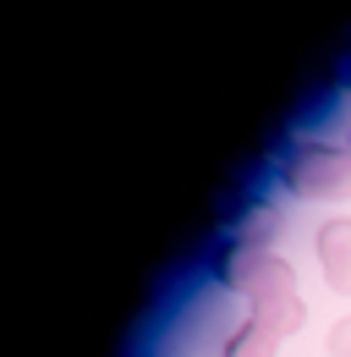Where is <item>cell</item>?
Segmentation results:
<instances>
[{"instance_id": "obj_1", "label": "cell", "mask_w": 351, "mask_h": 357, "mask_svg": "<svg viewBox=\"0 0 351 357\" xmlns=\"http://www.w3.org/2000/svg\"><path fill=\"white\" fill-rule=\"evenodd\" d=\"M324 269H329V286L335 291H351V220H335L324 231Z\"/></svg>"}, {"instance_id": "obj_2", "label": "cell", "mask_w": 351, "mask_h": 357, "mask_svg": "<svg viewBox=\"0 0 351 357\" xmlns=\"http://www.w3.org/2000/svg\"><path fill=\"white\" fill-rule=\"evenodd\" d=\"M258 324L269 330V335H286V330H297V324H302L297 297H263V303H258Z\"/></svg>"}, {"instance_id": "obj_3", "label": "cell", "mask_w": 351, "mask_h": 357, "mask_svg": "<svg viewBox=\"0 0 351 357\" xmlns=\"http://www.w3.org/2000/svg\"><path fill=\"white\" fill-rule=\"evenodd\" d=\"M269 352H274V335L263 330L258 319H253L247 330H236V335H231V347H225V357H269Z\"/></svg>"}, {"instance_id": "obj_4", "label": "cell", "mask_w": 351, "mask_h": 357, "mask_svg": "<svg viewBox=\"0 0 351 357\" xmlns=\"http://www.w3.org/2000/svg\"><path fill=\"white\" fill-rule=\"evenodd\" d=\"M329 352H335V357H351V319H346V324H335V335H329Z\"/></svg>"}]
</instances>
